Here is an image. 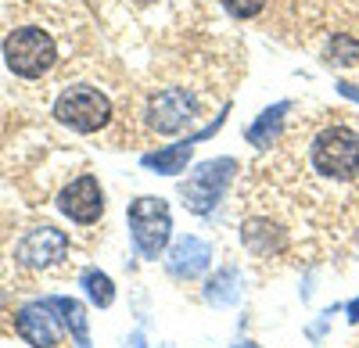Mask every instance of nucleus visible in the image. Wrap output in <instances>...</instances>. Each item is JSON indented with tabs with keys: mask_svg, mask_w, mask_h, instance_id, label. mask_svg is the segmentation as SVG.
<instances>
[{
	"mask_svg": "<svg viewBox=\"0 0 359 348\" xmlns=\"http://www.w3.org/2000/svg\"><path fill=\"white\" fill-rule=\"evenodd\" d=\"M57 57V47L50 40V33L36 25H25V29H15V33L4 40V62L15 76L22 79H36L43 76Z\"/></svg>",
	"mask_w": 359,
	"mask_h": 348,
	"instance_id": "nucleus-1",
	"label": "nucleus"
},
{
	"mask_svg": "<svg viewBox=\"0 0 359 348\" xmlns=\"http://www.w3.org/2000/svg\"><path fill=\"white\" fill-rule=\"evenodd\" d=\"M313 165L331 180L359 176V133L348 126H331L313 140Z\"/></svg>",
	"mask_w": 359,
	"mask_h": 348,
	"instance_id": "nucleus-2",
	"label": "nucleus"
},
{
	"mask_svg": "<svg viewBox=\"0 0 359 348\" xmlns=\"http://www.w3.org/2000/svg\"><path fill=\"white\" fill-rule=\"evenodd\" d=\"M54 119L76 133H97L111 119V101L94 86H69L54 101Z\"/></svg>",
	"mask_w": 359,
	"mask_h": 348,
	"instance_id": "nucleus-3",
	"label": "nucleus"
},
{
	"mask_svg": "<svg viewBox=\"0 0 359 348\" xmlns=\"http://www.w3.org/2000/svg\"><path fill=\"white\" fill-rule=\"evenodd\" d=\"M130 234L144 258H158L172 234V216L162 197H137L130 205Z\"/></svg>",
	"mask_w": 359,
	"mask_h": 348,
	"instance_id": "nucleus-4",
	"label": "nucleus"
},
{
	"mask_svg": "<svg viewBox=\"0 0 359 348\" xmlns=\"http://www.w3.org/2000/svg\"><path fill=\"white\" fill-rule=\"evenodd\" d=\"M233 169H237V162L233 158H219V162H201L191 176L180 183V197H184V205L191 209V212H198V216H205V212H212L219 201H223V194H226V187H230V180H233Z\"/></svg>",
	"mask_w": 359,
	"mask_h": 348,
	"instance_id": "nucleus-5",
	"label": "nucleus"
},
{
	"mask_svg": "<svg viewBox=\"0 0 359 348\" xmlns=\"http://www.w3.org/2000/svg\"><path fill=\"white\" fill-rule=\"evenodd\" d=\"M69 255V234L57 226H36L15 244V263L29 270H47Z\"/></svg>",
	"mask_w": 359,
	"mask_h": 348,
	"instance_id": "nucleus-6",
	"label": "nucleus"
},
{
	"mask_svg": "<svg viewBox=\"0 0 359 348\" xmlns=\"http://www.w3.org/2000/svg\"><path fill=\"white\" fill-rule=\"evenodd\" d=\"M57 209H62V216H69L72 223L90 226L104 216V190L94 176H79L57 194Z\"/></svg>",
	"mask_w": 359,
	"mask_h": 348,
	"instance_id": "nucleus-7",
	"label": "nucleus"
},
{
	"mask_svg": "<svg viewBox=\"0 0 359 348\" xmlns=\"http://www.w3.org/2000/svg\"><path fill=\"white\" fill-rule=\"evenodd\" d=\"M191 119H194V97L187 90H180V86H169V90L147 101V126L158 133H176Z\"/></svg>",
	"mask_w": 359,
	"mask_h": 348,
	"instance_id": "nucleus-8",
	"label": "nucleus"
},
{
	"mask_svg": "<svg viewBox=\"0 0 359 348\" xmlns=\"http://www.w3.org/2000/svg\"><path fill=\"white\" fill-rule=\"evenodd\" d=\"M15 330H18V337H22L25 344H33V348H54L57 341H62V320L54 316L50 298L18 309Z\"/></svg>",
	"mask_w": 359,
	"mask_h": 348,
	"instance_id": "nucleus-9",
	"label": "nucleus"
},
{
	"mask_svg": "<svg viewBox=\"0 0 359 348\" xmlns=\"http://www.w3.org/2000/svg\"><path fill=\"white\" fill-rule=\"evenodd\" d=\"M208 263H212V248H208L201 237H180L172 248H169V258L165 266L176 280H194L208 270Z\"/></svg>",
	"mask_w": 359,
	"mask_h": 348,
	"instance_id": "nucleus-10",
	"label": "nucleus"
},
{
	"mask_svg": "<svg viewBox=\"0 0 359 348\" xmlns=\"http://www.w3.org/2000/svg\"><path fill=\"white\" fill-rule=\"evenodd\" d=\"M223 123V115L208 126V130H201L198 137H187V140H180V144H169V148H162V151H151V155H144L140 162H144V169H155V172H162V176H176V172H184L187 169V162H191V151H194V144L201 140V137H208V133H216V126Z\"/></svg>",
	"mask_w": 359,
	"mask_h": 348,
	"instance_id": "nucleus-11",
	"label": "nucleus"
},
{
	"mask_svg": "<svg viewBox=\"0 0 359 348\" xmlns=\"http://www.w3.org/2000/svg\"><path fill=\"white\" fill-rule=\"evenodd\" d=\"M291 111V104L287 101H280V104H273V108H266L259 119L248 126V144H255V148H269L277 137H280V126H284V115Z\"/></svg>",
	"mask_w": 359,
	"mask_h": 348,
	"instance_id": "nucleus-12",
	"label": "nucleus"
},
{
	"mask_svg": "<svg viewBox=\"0 0 359 348\" xmlns=\"http://www.w3.org/2000/svg\"><path fill=\"white\" fill-rule=\"evenodd\" d=\"M241 241L255 251V255H273L284 248V234L273 226V223H266V219H252L241 226Z\"/></svg>",
	"mask_w": 359,
	"mask_h": 348,
	"instance_id": "nucleus-13",
	"label": "nucleus"
},
{
	"mask_svg": "<svg viewBox=\"0 0 359 348\" xmlns=\"http://www.w3.org/2000/svg\"><path fill=\"white\" fill-rule=\"evenodd\" d=\"M50 305L62 312V323L72 330L76 344H79V348H90V327H86V309H83V302H76V298H50Z\"/></svg>",
	"mask_w": 359,
	"mask_h": 348,
	"instance_id": "nucleus-14",
	"label": "nucleus"
},
{
	"mask_svg": "<svg viewBox=\"0 0 359 348\" xmlns=\"http://www.w3.org/2000/svg\"><path fill=\"white\" fill-rule=\"evenodd\" d=\"M237 280H241V273H237L233 266L219 270L212 280L205 284V302H212V305H233L237 302Z\"/></svg>",
	"mask_w": 359,
	"mask_h": 348,
	"instance_id": "nucleus-15",
	"label": "nucleus"
},
{
	"mask_svg": "<svg viewBox=\"0 0 359 348\" xmlns=\"http://www.w3.org/2000/svg\"><path fill=\"white\" fill-rule=\"evenodd\" d=\"M79 284H83L86 298L94 302L97 309H108V305L115 302V284H111V277H108V273H101V270H83Z\"/></svg>",
	"mask_w": 359,
	"mask_h": 348,
	"instance_id": "nucleus-16",
	"label": "nucleus"
},
{
	"mask_svg": "<svg viewBox=\"0 0 359 348\" xmlns=\"http://www.w3.org/2000/svg\"><path fill=\"white\" fill-rule=\"evenodd\" d=\"M327 62L345 69V65H355L359 62V43L348 36V33H334L331 43H327Z\"/></svg>",
	"mask_w": 359,
	"mask_h": 348,
	"instance_id": "nucleus-17",
	"label": "nucleus"
},
{
	"mask_svg": "<svg viewBox=\"0 0 359 348\" xmlns=\"http://www.w3.org/2000/svg\"><path fill=\"white\" fill-rule=\"evenodd\" d=\"M223 8L230 15H237V18H252V15H259L266 8V0H223Z\"/></svg>",
	"mask_w": 359,
	"mask_h": 348,
	"instance_id": "nucleus-18",
	"label": "nucleus"
},
{
	"mask_svg": "<svg viewBox=\"0 0 359 348\" xmlns=\"http://www.w3.org/2000/svg\"><path fill=\"white\" fill-rule=\"evenodd\" d=\"M338 90H341L345 97H352V101H359V86H352V83H338Z\"/></svg>",
	"mask_w": 359,
	"mask_h": 348,
	"instance_id": "nucleus-19",
	"label": "nucleus"
},
{
	"mask_svg": "<svg viewBox=\"0 0 359 348\" xmlns=\"http://www.w3.org/2000/svg\"><path fill=\"white\" fill-rule=\"evenodd\" d=\"M237 348H259V344H248V341H245V344H237Z\"/></svg>",
	"mask_w": 359,
	"mask_h": 348,
	"instance_id": "nucleus-20",
	"label": "nucleus"
}]
</instances>
